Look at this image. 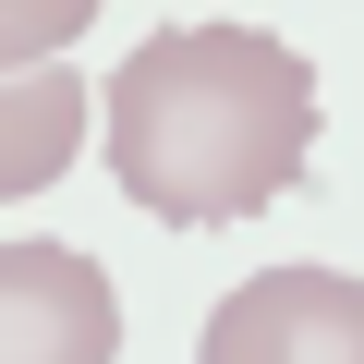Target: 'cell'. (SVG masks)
Returning a JSON list of instances; mask_svg holds the SVG:
<instances>
[{"label":"cell","mask_w":364,"mask_h":364,"mask_svg":"<svg viewBox=\"0 0 364 364\" xmlns=\"http://www.w3.org/2000/svg\"><path fill=\"white\" fill-rule=\"evenodd\" d=\"M97 146L109 182L170 231L255 219L316 158V61L267 25H170L97 85Z\"/></svg>","instance_id":"cell-1"},{"label":"cell","mask_w":364,"mask_h":364,"mask_svg":"<svg viewBox=\"0 0 364 364\" xmlns=\"http://www.w3.org/2000/svg\"><path fill=\"white\" fill-rule=\"evenodd\" d=\"M0 364H122V304L73 243H0Z\"/></svg>","instance_id":"cell-3"},{"label":"cell","mask_w":364,"mask_h":364,"mask_svg":"<svg viewBox=\"0 0 364 364\" xmlns=\"http://www.w3.org/2000/svg\"><path fill=\"white\" fill-rule=\"evenodd\" d=\"M85 134H97V97L61 61L0 73V207H13V195H49V182L85 158Z\"/></svg>","instance_id":"cell-4"},{"label":"cell","mask_w":364,"mask_h":364,"mask_svg":"<svg viewBox=\"0 0 364 364\" xmlns=\"http://www.w3.org/2000/svg\"><path fill=\"white\" fill-rule=\"evenodd\" d=\"M195 364H364V279L340 267H255L207 304Z\"/></svg>","instance_id":"cell-2"},{"label":"cell","mask_w":364,"mask_h":364,"mask_svg":"<svg viewBox=\"0 0 364 364\" xmlns=\"http://www.w3.org/2000/svg\"><path fill=\"white\" fill-rule=\"evenodd\" d=\"M85 25H97V0H0V73H25V61H61Z\"/></svg>","instance_id":"cell-5"}]
</instances>
